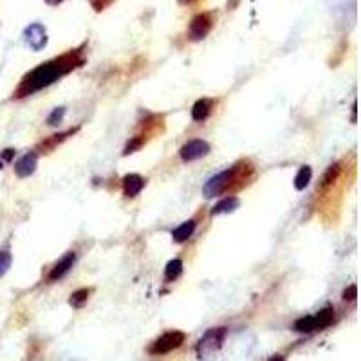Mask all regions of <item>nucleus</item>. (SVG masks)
<instances>
[{
	"label": "nucleus",
	"mask_w": 361,
	"mask_h": 361,
	"mask_svg": "<svg viewBox=\"0 0 361 361\" xmlns=\"http://www.w3.org/2000/svg\"><path fill=\"white\" fill-rule=\"evenodd\" d=\"M73 67H74L73 60H69V56H64V58H58V60L42 64L40 67H36L33 73H29L24 78V82L20 83V87H18L17 90V96L22 98V96L33 94L36 90L51 85L52 82H56V80L60 76H64L65 73H69Z\"/></svg>",
	"instance_id": "f257e3e1"
},
{
	"label": "nucleus",
	"mask_w": 361,
	"mask_h": 361,
	"mask_svg": "<svg viewBox=\"0 0 361 361\" xmlns=\"http://www.w3.org/2000/svg\"><path fill=\"white\" fill-rule=\"evenodd\" d=\"M238 172H240V168L233 166V168H228V170H224V172H220L219 175L211 177L206 185H204V194H206V197H215V195H220L222 192L229 190V186L233 185V180L238 177Z\"/></svg>",
	"instance_id": "f03ea898"
},
{
	"label": "nucleus",
	"mask_w": 361,
	"mask_h": 361,
	"mask_svg": "<svg viewBox=\"0 0 361 361\" xmlns=\"http://www.w3.org/2000/svg\"><path fill=\"white\" fill-rule=\"evenodd\" d=\"M183 341H185V334L183 332L170 331L154 341V345L150 347V354H166L170 350H173V348L180 347Z\"/></svg>",
	"instance_id": "7ed1b4c3"
},
{
	"label": "nucleus",
	"mask_w": 361,
	"mask_h": 361,
	"mask_svg": "<svg viewBox=\"0 0 361 361\" xmlns=\"http://www.w3.org/2000/svg\"><path fill=\"white\" fill-rule=\"evenodd\" d=\"M208 152H210V145H208L206 141H202V139H192V141H188L180 148L179 154H180V159L190 163V161L204 157Z\"/></svg>",
	"instance_id": "20e7f679"
},
{
	"label": "nucleus",
	"mask_w": 361,
	"mask_h": 361,
	"mask_svg": "<svg viewBox=\"0 0 361 361\" xmlns=\"http://www.w3.org/2000/svg\"><path fill=\"white\" fill-rule=\"evenodd\" d=\"M24 36H26V42L29 43V47H33L35 51L43 49L45 43H47V33L40 24H31L26 29V33H24Z\"/></svg>",
	"instance_id": "39448f33"
},
{
	"label": "nucleus",
	"mask_w": 361,
	"mask_h": 361,
	"mask_svg": "<svg viewBox=\"0 0 361 361\" xmlns=\"http://www.w3.org/2000/svg\"><path fill=\"white\" fill-rule=\"evenodd\" d=\"M211 29V17L210 15H199L190 24V36L194 40H201L210 33Z\"/></svg>",
	"instance_id": "423d86ee"
},
{
	"label": "nucleus",
	"mask_w": 361,
	"mask_h": 361,
	"mask_svg": "<svg viewBox=\"0 0 361 361\" xmlns=\"http://www.w3.org/2000/svg\"><path fill=\"white\" fill-rule=\"evenodd\" d=\"M74 262H76V255H74L73 251H71V253L65 255V257L60 260V262H58L54 267H52V271L49 273V280H51V282H56V280L64 278V276L71 271V267L74 266Z\"/></svg>",
	"instance_id": "0eeeda50"
},
{
	"label": "nucleus",
	"mask_w": 361,
	"mask_h": 361,
	"mask_svg": "<svg viewBox=\"0 0 361 361\" xmlns=\"http://www.w3.org/2000/svg\"><path fill=\"white\" fill-rule=\"evenodd\" d=\"M123 188H125L127 197H136L145 188V179L138 173H130L123 179Z\"/></svg>",
	"instance_id": "6e6552de"
},
{
	"label": "nucleus",
	"mask_w": 361,
	"mask_h": 361,
	"mask_svg": "<svg viewBox=\"0 0 361 361\" xmlns=\"http://www.w3.org/2000/svg\"><path fill=\"white\" fill-rule=\"evenodd\" d=\"M36 170V155L35 154H26L18 163L15 164V172L18 177H29L31 173Z\"/></svg>",
	"instance_id": "1a4fd4ad"
},
{
	"label": "nucleus",
	"mask_w": 361,
	"mask_h": 361,
	"mask_svg": "<svg viewBox=\"0 0 361 361\" xmlns=\"http://www.w3.org/2000/svg\"><path fill=\"white\" fill-rule=\"evenodd\" d=\"M224 329H213V331H210L208 332L204 338H202V341H201V347L202 348H217L220 343H222V338H224Z\"/></svg>",
	"instance_id": "9d476101"
},
{
	"label": "nucleus",
	"mask_w": 361,
	"mask_h": 361,
	"mask_svg": "<svg viewBox=\"0 0 361 361\" xmlns=\"http://www.w3.org/2000/svg\"><path fill=\"white\" fill-rule=\"evenodd\" d=\"M332 318H334V309L332 307H325V309L318 311V314H313L314 329H325L327 325H331Z\"/></svg>",
	"instance_id": "9b49d317"
},
{
	"label": "nucleus",
	"mask_w": 361,
	"mask_h": 361,
	"mask_svg": "<svg viewBox=\"0 0 361 361\" xmlns=\"http://www.w3.org/2000/svg\"><path fill=\"white\" fill-rule=\"evenodd\" d=\"M211 112V99H199L192 108V117L195 121H204Z\"/></svg>",
	"instance_id": "f8f14e48"
},
{
	"label": "nucleus",
	"mask_w": 361,
	"mask_h": 361,
	"mask_svg": "<svg viewBox=\"0 0 361 361\" xmlns=\"http://www.w3.org/2000/svg\"><path fill=\"white\" fill-rule=\"evenodd\" d=\"M195 229V222L194 220H186V222H183L177 229H173L172 236L175 242H185L188 240L190 236H192V233H194Z\"/></svg>",
	"instance_id": "ddd939ff"
},
{
	"label": "nucleus",
	"mask_w": 361,
	"mask_h": 361,
	"mask_svg": "<svg viewBox=\"0 0 361 361\" xmlns=\"http://www.w3.org/2000/svg\"><path fill=\"white\" fill-rule=\"evenodd\" d=\"M236 206H238V199H236V197H226V199H222V201L217 202L215 206H213V210H211V215L229 213V211H233Z\"/></svg>",
	"instance_id": "4468645a"
},
{
	"label": "nucleus",
	"mask_w": 361,
	"mask_h": 361,
	"mask_svg": "<svg viewBox=\"0 0 361 361\" xmlns=\"http://www.w3.org/2000/svg\"><path fill=\"white\" fill-rule=\"evenodd\" d=\"M311 177H313V170L309 166H302L298 170L296 177H294V188L296 190H304L307 185H309Z\"/></svg>",
	"instance_id": "2eb2a0df"
},
{
	"label": "nucleus",
	"mask_w": 361,
	"mask_h": 361,
	"mask_svg": "<svg viewBox=\"0 0 361 361\" xmlns=\"http://www.w3.org/2000/svg\"><path fill=\"white\" fill-rule=\"evenodd\" d=\"M180 273H183V262H180L179 258H173V260H170L166 264V271H164L166 280H175Z\"/></svg>",
	"instance_id": "dca6fc26"
},
{
	"label": "nucleus",
	"mask_w": 361,
	"mask_h": 361,
	"mask_svg": "<svg viewBox=\"0 0 361 361\" xmlns=\"http://www.w3.org/2000/svg\"><path fill=\"white\" fill-rule=\"evenodd\" d=\"M294 331H298V332H313V331H316V329H314L313 316H306V318L298 320V322L294 323Z\"/></svg>",
	"instance_id": "f3484780"
},
{
	"label": "nucleus",
	"mask_w": 361,
	"mask_h": 361,
	"mask_svg": "<svg viewBox=\"0 0 361 361\" xmlns=\"http://www.w3.org/2000/svg\"><path fill=\"white\" fill-rule=\"evenodd\" d=\"M89 294H90V289H80V291H76L74 294H71V300H69V304L73 307H82L83 306V302L89 298Z\"/></svg>",
	"instance_id": "a211bd4d"
},
{
	"label": "nucleus",
	"mask_w": 361,
	"mask_h": 361,
	"mask_svg": "<svg viewBox=\"0 0 361 361\" xmlns=\"http://www.w3.org/2000/svg\"><path fill=\"white\" fill-rule=\"evenodd\" d=\"M11 253L9 251H0V276H4L11 267Z\"/></svg>",
	"instance_id": "6ab92c4d"
},
{
	"label": "nucleus",
	"mask_w": 361,
	"mask_h": 361,
	"mask_svg": "<svg viewBox=\"0 0 361 361\" xmlns=\"http://www.w3.org/2000/svg\"><path fill=\"white\" fill-rule=\"evenodd\" d=\"M64 114H65V108H64V107L56 108V110L52 112L51 116L47 117V123H49V125H56L58 121H62V117H64Z\"/></svg>",
	"instance_id": "aec40b11"
},
{
	"label": "nucleus",
	"mask_w": 361,
	"mask_h": 361,
	"mask_svg": "<svg viewBox=\"0 0 361 361\" xmlns=\"http://www.w3.org/2000/svg\"><path fill=\"white\" fill-rule=\"evenodd\" d=\"M13 155H15L13 148H8V150L2 152V155H0V168H2V164H4L6 161H11V159H13Z\"/></svg>",
	"instance_id": "412c9836"
},
{
	"label": "nucleus",
	"mask_w": 361,
	"mask_h": 361,
	"mask_svg": "<svg viewBox=\"0 0 361 361\" xmlns=\"http://www.w3.org/2000/svg\"><path fill=\"white\" fill-rule=\"evenodd\" d=\"M356 296H357V287H356V285H350V287H348L347 291L343 292L345 300H356Z\"/></svg>",
	"instance_id": "4be33fe9"
},
{
	"label": "nucleus",
	"mask_w": 361,
	"mask_h": 361,
	"mask_svg": "<svg viewBox=\"0 0 361 361\" xmlns=\"http://www.w3.org/2000/svg\"><path fill=\"white\" fill-rule=\"evenodd\" d=\"M269 361H285V359H284V357H282V356H273Z\"/></svg>",
	"instance_id": "5701e85b"
},
{
	"label": "nucleus",
	"mask_w": 361,
	"mask_h": 361,
	"mask_svg": "<svg viewBox=\"0 0 361 361\" xmlns=\"http://www.w3.org/2000/svg\"><path fill=\"white\" fill-rule=\"evenodd\" d=\"M47 2H49V4H60L62 0H47Z\"/></svg>",
	"instance_id": "b1692460"
}]
</instances>
